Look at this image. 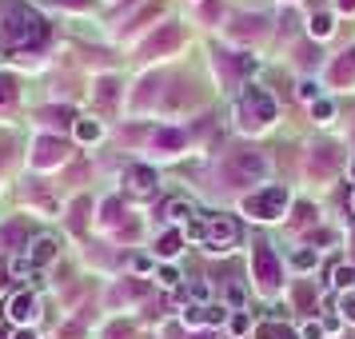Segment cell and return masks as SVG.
<instances>
[{"label":"cell","instance_id":"obj_1","mask_svg":"<svg viewBox=\"0 0 355 339\" xmlns=\"http://www.w3.org/2000/svg\"><path fill=\"white\" fill-rule=\"evenodd\" d=\"M49 40L44 17L28 4H12L0 12V49H40Z\"/></svg>","mask_w":355,"mask_h":339},{"label":"cell","instance_id":"obj_2","mask_svg":"<svg viewBox=\"0 0 355 339\" xmlns=\"http://www.w3.org/2000/svg\"><path fill=\"white\" fill-rule=\"evenodd\" d=\"M236 116H240L243 128H268L275 120V100L268 96V88L259 84H243L240 104H236Z\"/></svg>","mask_w":355,"mask_h":339},{"label":"cell","instance_id":"obj_3","mask_svg":"<svg viewBox=\"0 0 355 339\" xmlns=\"http://www.w3.org/2000/svg\"><path fill=\"white\" fill-rule=\"evenodd\" d=\"M288 200H291L288 188H284V184H272V188L252 192L248 200H243V216H252V220H259V224H272V220H279V216H284Z\"/></svg>","mask_w":355,"mask_h":339},{"label":"cell","instance_id":"obj_4","mask_svg":"<svg viewBox=\"0 0 355 339\" xmlns=\"http://www.w3.org/2000/svg\"><path fill=\"white\" fill-rule=\"evenodd\" d=\"M268 176V160L252 152V148H240V152H232L224 164V180L227 184H256V180Z\"/></svg>","mask_w":355,"mask_h":339},{"label":"cell","instance_id":"obj_5","mask_svg":"<svg viewBox=\"0 0 355 339\" xmlns=\"http://www.w3.org/2000/svg\"><path fill=\"white\" fill-rule=\"evenodd\" d=\"M252 275H256V288L263 295H275L279 284H284V268H279V259H275L272 243H256V252H252Z\"/></svg>","mask_w":355,"mask_h":339},{"label":"cell","instance_id":"obj_6","mask_svg":"<svg viewBox=\"0 0 355 339\" xmlns=\"http://www.w3.org/2000/svg\"><path fill=\"white\" fill-rule=\"evenodd\" d=\"M68 148L60 136H36L33 140V168H56V164H64Z\"/></svg>","mask_w":355,"mask_h":339},{"label":"cell","instance_id":"obj_7","mask_svg":"<svg viewBox=\"0 0 355 339\" xmlns=\"http://www.w3.org/2000/svg\"><path fill=\"white\" fill-rule=\"evenodd\" d=\"M4 315L17 323V327H28V323H33L36 315H40V304H36L33 291H17V295H12V299L4 304Z\"/></svg>","mask_w":355,"mask_h":339},{"label":"cell","instance_id":"obj_8","mask_svg":"<svg viewBox=\"0 0 355 339\" xmlns=\"http://www.w3.org/2000/svg\"><path fill=\"white\" fill-rule=\"evenodd\" d=\"M204 240L211 243V252H227L236 243V224L227 216H211L208 227H204Z\"/></svg>","mask_w":355,"mask_h":339},{"label":"cell","instance_id":"obj_9","mask_svg":"<svg viewBox=\"0 0 355 339\" xmlns=\"http://www.w3.org/2000/svg\"><path fill=\"white\" fill-rule=\"evenodd\" d=\"M184 44V28L180 24H164L156 36H148L144 40V56H164V52H172Z\"/></svg>","mask_w":355,"mask_h":339},{"label":"cell","instance_id":"obj_10","mask_svg":"<svg viewBox=\"0 0 355 339\" xmlns=\"http://www.w3.org/2000/svg\"><path fill=\"white\" fill-rule=\"evenodd\" d=\"M124 184H128L132 195H152L156 192V168H148V164H132L128 172H124Z\"/></svg>","mask_w":355,"mask_h":339},{"label":"cell","instance_id":"obj_11","mask_svg":"<svg viewBox=\"0 0 355 339\" xmlns=\"http://www.w3.org/2000/svg\"><path fill=\"white\" fill-rule=\"evenodd\" d=\"M220 320H224V307H216V304H192V307H184V323H196V327H216Z\"/></svg>","mask_w":355,"mask_h":339},{"label":"cell","instance_id":"obj_12","mask_svg":"<svg viewBox=\"0 0 355 339\" xmlns=\"http://www.w3.org/2000/svg\"><path fill=\"white\" fill-rule=\"evenodd\" d=\"M0 247H28V220H8L0 227Z\"/></svg>","mask_w":355,"mask_h":339},{"label":"cell","instance_id":"obj_13","mask_svg":"<svg viewBox=\"0 0 355 339\" xmlns=\"http://www.w3.org/2000/svg\"><path fill=\"white\" fill-rule=\"evenodd\" d=\"M92 96H96V104L104 108V112H112L116 96H120V80H116V76H100L96 88H92Z\"/></svg>","mask_w":355,"mask_h":339},{"label":"cell","instance_id":"obj_14","mask_svg":"<svg viewBox=\"0 0 355 339\" xmlns=\"http://www.w3.org/2000/svg\"><path fill=\"white\" fill-rule=\"evenodd\" d=\"M152 144H156V152H180V148L188 144V136H184L180 128H156Z\"/></svg>","mask_w":355,"mask_h":339},{"label":"cell","instance_id":"obj_15","mask_svg":"<svg viewBox=\"0 0 355 339\" xmlns=\"http://www.w3.org/2000/svg\"><path fill=\"white\" fill-rule=\"evenodd\" d=\"M339 164V148H315L311 152V176H327Z\"/></svg>","mask_w":355,"mask_h":339},{"label":"cell","instance_id":"obj_16","mask_svg":"<svg viewBox=\"0 0 355 339\" xmlns=\"http://www.w3.org/2000/svg\"><path fill=\"white\" fill-rule=\"evenodd\" d=\"M331 80H336V84H347V80H355V49L339 52V60L331 64Z\"/></svg>","mask_w":355,"mask_h":339},{"label":"cell","instance_id":"obj_17","mask_svg":"<svg viewBox=\"0 0 355 339\" xmlns=\"http://www.w3.org/2000/svg\"><path fill=\"white\" fill-rule=\"evenodd\" d=\"M28 259H33V268H40V263H52V259H56V240H52V236H36Z\"/></svg>","mask_w":355,"mask_h":339},{"label":"cell","instance_id":"obj_18","mask_svg":"<svg viewBox=\"0 0 355 339\" xmlns=\"http://www.w3.org/2000/svg\"><path fill=\"white\" fill-rule=\"evenodd\" d=\"M252 339H295V331H291V327H284L279 320H263V323H256Z\"/></svg>","mask_w":355,"mask_h":339},{"label":"cell","instance_id":"obj_19","mask_svg":"<svg viewBox=\"0 0 355 339\" xmlns=\"http://www.w3.org/2000/svg\"><path fill=\"white\" fill-rule=\"evenodd\" d=\"M180 252H184V236H180V232H164L160 240H156V256L172 259V256H180Z\"/></svg>","mask_w":355,"mask_h":339},{"label":"cell","instance_id":"obj_20","mask_svg":"<svg viewBox=\"0 0 355 339\" xmlns=\"http://www.w3.org/2000/svg\"><path fill=\"white\" fill-rule=\"evenodd\" d=\"M164 216H168V220H176V224H184V220L192 224L196 208L188 204V200H168V204H164Z\"/></svg>","mask_w":355,"mask_h":339},{"label":"cell","instance_id":"obj_21","mask_svg":"<svg viewBox=\"0 0 355 339\" xmlns=\"http://www.w3.org/2000/svg\"><path fill=\"white\" fill-rule=\"evenodd\" d=\"M227 68L240 72V76H248V72L259 68V56H252V52H232V56H227Z\"/></svg>","mask_w":355,"mask_h":339},{"label":"cell","instance_id":"obj_22","mask_svg":"<svg viewBox=\"0 0 355 339\" xmlns=\"http://www.w3.org/2000/svg\"><path fill=\"white\" fill-rule=\"evenodd\" d=\"M72 128H76V140H80V144H96L100 136H104V128H100V120H76Z\"/></svg>","mask_w":355,"mask_h":339},{"label":"cell","instance_id":"obj_23","mask_svg":"<svg viewBox=\"0 0 355 339\" xmlns=\"http://www.w3.org/2000/svg\"><path fill=\"white\" fill-rule=\"evenodd\" d=\"M331 284H336V288L347 295V291L355 288V263H339L336 272H331Z\"/></svg>","mask_w":355,"mask_h":339},{"label":"cell","instance_id":"obj_24","mask_svg":"<svg viewBox=\"0 0 355 339\" xmlns=\"http://www.w3.org/2000/svg\"><path fill=\"white\" fill-rule=\"evenodd\" d=\"M259 28H263V17H240L232 24V36H259Z\"/></svg>","mask_w":355,"mask_h":339},{"label":"cell","instance_id":"obj_25","mask_svg":"<svg viewBox=\"0 0 355 339\" xmlns=\"http://www.w3.org/2000/svg\"><path fill=\"white\" fill-rule=\"evenodd\" d=\"M307 28H311V36H315V40H323V36H331V28H336V20H331V12H315Z\"/></svg>","mask_w":355,"mask_h":339},{"label":"cell","instance_id":"obj_26","mask_svg":"<svg viewBox=\"0 0 355 339\" xmlns=\"http://www.w3.org/2000/svg\"><path fill=\"white\" fill-rule=\"evenodd\" d=\"M12 104H17V80L0 72V112H4V108H12Z\"/></svg>","mask_w":355,"mask_h":339},{"label":"cell","instance_id":"obj_27","mask_svg":"<svg viewBox=\"0 0 355 339\" xmlns=\"http://www.w3.org/2000/svg\"><path fill=\"white\" fill-rule=\"evenodd\" d=\"M40 116H44L49 124H76V112H72V108H40Z\"/></svg>","mask_w":355,"mask_h":339},{"label":"cell","instance_id":"obj_28","mask_svg":"<svg viewBox=\"0 0 355 339\" xmlns=\"http://www.w3.org/2000/svg\"><path fill=\"white\" fill-rule=\"evenodd\" d=\"M311 116H315V120H320V124H327V120H331V116H336V104H331V100H315V104H311Z\"/></svg>","mask_w":355,"mask_h":339},{"label":"cell","instance_id":"obj_29","mask_svg":"<svg viewBox=\"0 0 355 339\" xmlns=\"http://www.w3.org/2000/svg\"><path fill=\"white\" fill-rule=\"evenodd\" d=\"M100 339H132V327L124 320H116V323H108V327H104V336Z\"/></svg>","mask_w":355,"mask_h":339},{"label":"cell","instance_id":"obj_30","mask_svg":"<svg viewBox=\"0 0 355 339\" xmlns=\"http://www.w3.org/2000/svg\"><path fill=\"white\" fill-rule=\"evenodd\" d=\"M295 304H300V311H311V304H315V291H311V284H300V288H295Z\"/></svg>","mask_w":355,"mask_h":339},{"label":"cell","instance_id":"obj_31","mask_svg":"<svg viewBox=\"0 0 355 339\" xmlns=\"http://www.w3.org/2000/svg\"><path fill=\"white\" fill-rule=\"evenodd\" d=\"M148 284H120V288L112 291V299H132V295H144Z\"/></svg>","mask_w":355,"mask_h":339},{"label":"cell","instance_id":"obj_32","mask_svg":"<svg viewBox=\"0 0 355 339\" xmlns=\"http://www.w3.org/2000/svg\"><path fill=\"white\" fill-rule=\"evenodd\" d=\"M156 12H160V0H156V4H148V8L140 12V17H132L128 24H124V33H132V28H140V24H144V20H152Z\"/></svg>","mask_w":355,"mask_h":339},{"label":"cell","instance_id":"obj_33","mask_svg":"<svg viewBox=\"0 0 355 339\" xmlns=\"http://www.w3.org/2000/svg\"><path fill=\"white\" fill-rule=\"evenodd\" d=\"M339 315H343L347 323H355V295H352V291H347V295H339Z\"/></svg>","mask_w":355,"mask_h":339},{"label":"cell","instance_id":"obj_34","mask_svg":"<svg viewBox=\"0 0 355 339\" xmlns=\"http://www.w3.org/2000/svg\"><path fill=\"white\" fill-rule=\"evenodd\" d=\"M100 211H104V224H116V220H120V200H116V195L112 200H104V208Z\"/></svg>","mask_w":355,"mask_h":339},{"label":"cell","instance_id":"obj_35","mask_svg":"<svg viewBox=\"0 0 355 339\" xmlns=\"http://www.w3.org/2000/svg\"><path fill=\"white\" fill-rule=\"evenodd\" d=\"M295 92H300V100H311V104L320 100V88H315V80H300V88H295Z\"/></svg>","mask_w":355,"mask_h":339},{"label":"cell","instance_id":"obj_36","mask_svg":"<svg viewBox=\"0 0 355 339\" xmlns=\"http://www.w3.org/2000/svg\"><path fill=\"white\" fill-rule=\"evenodd\" d=\"M84 211H88V200H76V204H72V220H68V224L76 227V232L84 227Z\"/></svg>","mask_w":355,"mask_h":339},{"label":"cell","instance_id":"obj_37","mask_svg":"<svg viewBox=\"0 0 355 339\" xmlns=\"http://www.w3.org/2000/svg\"><path fill=\"white\" fill-rule=\"evenodd\" d=\"M160 284H164V288H176V284H180V272L172 268V263H164V268H160Z\"/></svg>","mask_w":355,"mask_h":339},{"label":"cell","instance_id":"obj_38","mask_svg":"<svg viewBox=\"0 0 355 339\" xmlns=\"http://www.w3.org/2000/svg\"><path fill=\"white\" fill-rule=\"evenodd\" d=\"M323 331H327V327L311 320V323H304V331H300V336H304V339H323Z\"/></svg>","mask_w":355,"mask_h":339},{"label":"cell","instance_id":"obj_39","mask_svg":"<svg viewBox=\"0 0 355 339\" xmlns=\"http://www.w3.org/2000/svg\"><path fill=\"white\" fill-rule=\"evenodd\" d=\"M311 220H315V208L311 204H300L295 208V224H311Z\"/></svg>","mask_w":355,"mask_h":339},{"label":"cell","instance_id":"obj_40","mask_svg":"<svg viewBox=\"0 0 355 339\" xmlns=\"http://www.w3.org/2000/svg\"><path fill=\"white\" fill-rule=\"evenodd\" d=\"M295 268H304V272L307 268H315V252H307V247L304 252H295Z\"/></svg>","mask_w":355,"mask_h":339},{"label":"cell","instance_id":"obj_41","mask_svg":"<svg viewBox=\"0 0 355 339\" xmlns=\"http://www.w3.org/2000/svg\"><path fill=\"white\" fill-rule=\"evenodd\" d=\"M28 272H33V259H28V256H20L17 263H12V275H28Z\"/></svg>","mask_w":355,"mask_h":339},{"label":"cell","instance_id":"obj_42","mask_svg":"<svg viewBox=\"0 0 355 339\" xmlns=\"http://www.w3.org/2000/svg\"><path fill=\"white\" fill-rule=\"evenodd\" d=\"M232 331H236V336H243V331H248V315H243V311L232 320Z\"/></svg>","mask_w":355,"mask_h":339},{"label":"cell","instance_id":"obj_43","mask_svg":"<svg viewBox=\"0 0 355 339\" xmlns=\"http://www.w3.org/2000/svg\"><path fill=\"white\" fill-rule=\"evenodd\" d=\"M56 4H64V8H92V0H56Z\"/></svg>","mask_w":355,"mask_h":339},{"label":"cell","instance_id":"obj_44","mask_svg":"<svg viewBox=\"0 0 355 339\" xmlns=\"http://www.w3.org/2000/svg\"><path fill=\"white\" fill-rule=\"evenodd\" d=\"M204 17H208V20L220 17V4H216V0H208V4H204Z\"/></svg>","mask_w":355,"mask_h":339},{"label":"cell","instance_id":"obj_45","mask_svg":"<svg viewBox=\"0 0 355 339\" xmlns=\"http://www.w3.org/2000/svg\"><path fill=\"white\" fill-rule=\"evenodd\" d=\"M227 299H232L236 307H243V291H240V288H232V291H227Z\"/></svg>","mask_w":355,"mask_h":339},{"label":"cell","instance_id":"obj_46","mask_svg":"<svg viewBox=\"0 0 355 339\" xmlns=\"http://www.w3.org/2000/svg\"><path fill=\"white\" fill-rule=\"evenodd\" d=\"M339 4V12H355V0H336Z\"/></svg>","mask_w":355,"mask_h":339},{"label":"cell","instance_id":"obj_47","mask_svg":"<svg viewBox=\"0 0 355 339\" xmlns=\"http://www.w3.org/2000/svg\"><path fill=\"white\" fill-rule=\"evenodd\" d=\"M12 339H36V336L28 331V327H17V336H12Z\"/></svg>","mask_w":355,"mask_h":339},{"label":"cell","instance_id":"obj_48","mask_svg":"<svg viewBox=\"0 0 355 339\" xmlns=\"http://www.w3.org/2000/svg\"><path fill=\"white\" fill-rule=\"evenodd\" d=\"M196 339H211V331H200V336H196Z\"/></svg>","mask_w":355,"mask_h":339},{"label":"cell","instance_id":"obj_49","mask_svg":"<svg viewBox=\"0 0 355 339\" xmlns=\"http://www.w3.org/2000/svg\"><path fill=\"white\" fill-rule=\"evenodd\" d=\"M352 176H355V164H352Z\"/></svg>","mask_w":355,"mask_h":339},{"label":"cell","instance_id":"obj_50","mask_svg":"<svg viewBox=\"0 0 355 339\" xmlns=\"http://www.w3.org/2000/svg\"><path fill=\"white\" fill-rule=\"evenodd\" d=\"M352 204H355V200H352Z\"/></svg>","mask_w":355,"mask_h":339},{"label":"cell","instance_id":"obj_51","mask_svg":"<svg viewBox=\"0 0 355 339\" xmlns=\"http://www.w3.org/2000/svg\"><path fill=\"white\" fill-rule=\"evenodd\" d=\"M0 339H4V336H0Z\"/></svg>","mask_w":355,"mask_h":339}]
</instances>
